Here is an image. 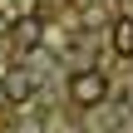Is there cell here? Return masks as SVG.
Wrapping results in <instances>:
<instances>
[{"mask_svg": "<svg viewBox=\"0 0 133 133\" xmlns=\"http://www.w3.org/2000/svg\"><path fill=\"white\" fill-rule=\"evenodd\" d=\"M104 99H109V74H104V69H74V74H69V104L99 109Z\"/></svg>", "mask_w": 133, "mask_h": 133, "instance_id": "obj_1", "label": "cell"}, {"mask_svg": "<svg viewBox=\"0 0 133 133\" xmlns=\"http://www.w3.org/2000/svg\"><path fill=\"white\" fill-rule=\"evenodd\" d=\"M10 44H15V49H39V44H44V25H39V15H20V20H10Z\"/></svg>", "mask_w": 133, "mask_h": 133, "instance_id": "obj_2", "label": "cell"}, {"mask_svg": "<svg viewBox=\"0 0 133 133\" xmlns=\"http://www.w3.org/2000/svg\"><path fill=\"white\" fill-rule=\"evenodd\" d=\"M0 94H5L10 104H25V99L35 94V74H30V69H20V64H15V69H5V79H0Z\"/></svg>", "mask_w": 133, "mask_h": 133, "instance_id": "obj_3", "label": "cell"}, {"mask_svg": "<svg viewBox=\"0 0 133 133\" xmlns=\"http://www.w3.org/2000/svg\"><path fill=\"white\" fill-rule=\"evenodd\" d=\"M109 44H114V54H118V59H133V15H118V20H114Z\"/></svg>", "mask_w": 133, "mask_h": 133, "instance_id": "obj_4", "label": "cell"}]
</instances>
